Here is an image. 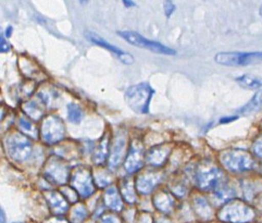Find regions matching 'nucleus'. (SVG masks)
Instances as JSON below:
<instances>
[{
  "mask_svg": "<svg viewBox=\"0 0 262 223\" xmlns=\"http://www.w3.org/2000/svg\"><path fill=\"white\" fill-rule=\"evenodd\" d=\"M170 153V148L168 146H158V147L151 148L146 155V161L154 167H159L164 164Z\"/></svg>",
  "mask_w": 262,
  "mask_h": 223,
  "instance_id": "nucleus-16",
  "label": "nucleus"
},
{
  "mask_svg": "<svg viewBox=\"0 0 262 223\" xmlns=\"http://www.w3.org/2000/svg\"><path fill=\"white\" fill-rule=\"evenodd\" d=\"M5 145L8 155L16 161H24L31 156L32 143L28 137L19 132L9 135L5 141Z\"/></svg>",
  "mask_w": 262,
  "mask_h": 223,
  "instance_id": "nucleus-7",
  "label": "nucleus"
},
{
  "mask_svg": "<svg viewBox=\"0 0 262 223\" xmlns=\"http://www.w3.org/2000/svg\"><path fill=\"white\" fill-rule=\"evenodd\" d=\"M154 95V90L148 83H139L128 87L125 92V100L130 109L139 115L149 113L150 101Z\"/></svg>",
  "mask_w": 262,
  "mask_h": 223,
  "instance_id": "nucleus-3",
  "label": "nucleus"
},
{
  "mask_svg": "<svg viewBox=\"0 0 262 223\" xmlns=\"http://www.w3.org/2000/svg\"><path fill=\"white\" fill-rule=\"evenodd\" d=\"M259 13H260V15L262 16V5H261V7H260V9H259Z\"/></svg>",
  "mask_w": 262,
  "mask_h": 223,
  "instance_id": "nucleus-41",
  "label": "nucleus"
},
{
  "mask_svg": "<svg viewBox=\"0 0 262 223\" xmlns=\"http://www.w3.org/2000/svg\"><path fill=\"white\" fill-rule=\"evenodd\" d=\"M103 198H104V204H106V206L109 209L113 211H118V212L123 209V202H122V198L119 191L117 190V187L111 186L107 188V191L104 192Z\"/></svg>",
  "mask_w": 262,
  "mask_h": 223,
  "instance_id": "nucleus-17",
  "label": "nucleus"
},
{
  "mask_svg": "<svg viewBox=\"0 0 262 223\" xmlns=\"http://www.w3.org/2000/svg\"><path fill=\"white\" fill-rule=\"evenodd\" d=\"M125 144L126 140L123 134L119 133L110 149V155H109V168L110 169H117L118 166L121 164L122 160L124 159V151H125Z\"/></svg>",
  "mask_w": 262,
  "mask_h": 223,
  "instance_id": "nucleus-13",
  "label": "nucleus"
},
{
  "mask_svg": "<svg viewBox=\"0 0 262 223\" xmlns=\"http://www.w3.org/2000/svg\"><path fill=\"white\" fill-rule=\"evenodd\" d=\"M214 61L226 66H248L262 63V51H223L216 54Z\"/></svg>",
  "mask_w": 262,
  "mask_h": 223,
  "instance_id": "nucleus-4",
  "label": "nucleus"
},
{
  "mask_svg": "<svg viewBox=\"0 0 262 223\" xmlns=\"http://www.w3.org/2000/svg\"><path fill=\"white\" fill-rule=\"evenodd\" d=\"M14 223H22V222H14Z\"/></svg>",
  "mask_w": 262,
  "mask_h": 223,
  "instance_id": "nucleus-42",
  "label": "nucleus"
},
{
  "mask_svg": "<svg viewBox=\"0 0 262 223\" xmlns=\"http://www.w3.org/2000/svg\"><path fill=\"white\" fill-rule=\"evenodd\" d=\"M96 180H97V184H99V186H107L110 183V177L106 172L96 175Z\"/></svg>",
  "mask_w": 262,
  "mask_h": 223,
  "instance_id": "nucleus-30",
  "label": "nucleus"
},
{
  "mask_svg": "<svg viewBox=\"0 0 262 223\" xmlns=\"http://www.w3.org/2000/svg\"><path fill=\"white\" fill-rule=\"evenodd\" d=\"M261 174H262V168H261Z\"/></svg>",
  "mask_w": 262,
  "mask_h": 223,
  "instance_id": "nucleus-43",
  "label": "nucleus"
},
{
  "mask_svg": "<svg viewBox=\"0 0 262 223\" xmlns=\"http://www.w3.org/2000/svg\"><path fill=\"white\" fill-rule=\"evenodd\" d=\"M71 186L83 198L90 197L95 192L91 171L85 167H77L71 174Z\"/></svg>",
  "mask_w": 262,
  "mask_h": 223,
  "instance_id": "nucleus-9",
  "label": "nucleus"
},
{
  "mask_svg": "<svg viewBox=\"0 0 262 223\" xmlns=\"http://www.w3.org/2000/svg\"><path fill=\"white\" fill-rule=\"evenodd\" d=\"M19 125L25 133H28L32 137H36L37 130L35 128L34 124L30 121V120H28L25 117H20L19 118Z\"/></svg>",
  "mask_w": 262,
  "mask_h": 223,
  "instance_id": "nucleus-27",
  "label": "nucleus"
},
{
  "mask_svg": "<svg viewBox=\"0 0 262 223\" xmlns=\"http://www.w3.org/2000/svg\"><path fill=\"white\" fill-rule=\"evenodd\" d=\"M254 204L255 207L257 210H259L262 213V193H260L259 195H257L254 199Z\"/></svg>",
  "mask_w": 262,
  "mask_h": 223,
  "instance_id": "nucleus-33",
  "label": "nucleus"
},
{
  "mask_svg": "<svg viewBox=\"0 0 262 223\" xmlns=\"http://www.w3.org/2000/svg\"><path fill=\"white\" fill-rule=\"evenodd\" d=\"M11 33H12V27H8L7 29H6V33H5V35L7 36V37H9L11 35Z\"/></svg>",
  "mask_w": 262,
  "mask_h": 223,
  "instance_id": "nucleus-37",
  "label": "nucleus"
},
{
  "mask_svg": "<svg viewBox=\"0 0 262 223\" xmlns=\"http://www.w3.org/2000/svg\"><path fill=\"white\" fill-rule=\"evenodd\" d=\"M101 223H121L118 217L112 216V214H107V216L102 217Z\"/></svg>",
  "mask_w": 262,
  "mask_h": 223,
  "instance_id": "nucleus-32",
  "label": "nucleus"
},
{
  "mask_svg": "<svg viewBox=\"0 0 262 223\" xmlns=\"http://www.w3.org/2000/svg\"><path fill=\"white\" fill-rule=\"evenodd\" d=\"M154 205L155 207L160 210L161 212H170L173 208L174 205V198L168 193V192H159L158 194H156L154 197Z\"/></svg>",
  "mask_w": 262,
  "mask_h": 223,
  "instance_id": "nucleus-19",
  "label": "nucleus"
},
{
  "mask_svg": "<svg viewBox=\"0 0 262 223\" xmlns=\"http://www.w3.org/2000/svg\"><path fill=\"white\" fill-rule=\"evenodd\" d=\"M252 151L256 157L262 159V135L252 144Z\"/></svg>",
  "mask_w": 262,
  "mask_h": 223,
  "instance_id": "nucleus-29",
  "label": "nucleus"
},
{
  "mask_svg": "<svg viewBox=\"0 0 262 223\" xmlns=\"http://www.w3.org/2000/svg\"><path fill=\"white\" fill-rule=\"evenodd\" d=\"M45 106H46V101L38 95L37 99L31 100L29 102H26V104H24L23 110L25 111L26 115L31 117L32 119L38 120L43 115Z\"/></svg>",
  "mask_w": 262,
  "mask_h": 223,
  "instance_id": "nucleus-18",
  "label": "nucleus"
},
{
  "mask_svg": "<svg viewBox=\"0 0 262 223\" xmlns=\"http://www.w3.org/2000/svg\"><path fill=\"white\" fill-rule=\"evenodd\" d=\"M243 88L247 90H259L262 87V78L252 74H243L235 79Z\"/></svg>",
  "mask_w": 262,
  "mask_h": 223,
  "instance_id": "nucleus-21",
  "label": "nucleus"
},
{
  "mask_svg": "<svg viewBox=\"0 0 262 223\" xmlns=\"http://www.w3.org/2000/svg\"><path fill=\"white\" fill-rule=\"evenodd\" d=\"M108 145H109L108 137H107V139H106V137H104V139H102V141L97 146V148H96L95 153H94V161L97 165L102 164V162H104V160L107 159Z\"/></svg>",
  "mask_w": 262,
  "mask_h": 223,
  "instance_id": "nucleus-24",
  "label": "nucleus"
},
{
  "mask_svg": "<svg viewBox=\"0 0 262 223\" xmlns=\"http://www.w3.org/2000/svg\"><path fill=\"white\" fill-rule=\"evenodd\" d=\"M217 217L225 223H249L256 218V212L246 202L233 199L223 206Z\"/></svg>",
  "mask_w": 262,
  "mask_h": 223,
  "instance_id": "nucleus-2",
  "label": "nucleus"
},
{
  "mask_svg": "<svg viewBox=\"0 0 262 223\" xmlns=\"http://www.w3.org/2000/svg\"><path fill=\"white\" fill-rule=\"evenodd\" d=\"M66 127L58 116H48L41 124V140L46 144H57L64 139Z\"/></svg>",
  "mask_w": 262,
  "mask_h": 223,
  "instance_id": "nucleus-8",
  "label": "nucleus"
},
{
  "mask_svg": "<svg viewBox=\"0 0 262 223\" xmlns=\"http://www.w3.org/2000/svg\"><path fill=\"white\" fill-rule=\"evenodd\" d=\"M46 223H69V222L62 218H51Z\"/></svg>",
  "mask_w": 262,
  "mask_h": 223,
  "instance_id": "nucleus-35",
  "label": "nucleus"
},
{
  "mask_svg": "<svg viewBox=\"0 0 262 223\" xmlns=\"http://www.w3.org/2000/svg\"><path fill=\"white\" fill-rule=\"evenodd\" d=\"M157 223H171V222L167 219H160V220H158V222H157Z\"/></svg>",
  "mask_w": 262,
  "mask_h": 223,
  "instance_id": "nucleus-40",
  "label": "nucleus"
},
{
  "mask_svg": "<svg viewBox=\"0 0 262 223\" xmlns=\"http://www.w3.org/2000/svg\"><path fill=\"white\" fill-rule=\"evenodd\" d=\"M2 48H0V50H2V53H7V51L9 50V48H10V46L8 45V42L6 41V38L5 36L2 34Z\"/></svg>",
  "mask_w": 262,
  "mask_h": 223,
  "instance_id": "nucleus-34",
  "label": "nucleus"
},
{
  "mask_svg": "<svg viewBox=\"0 0 262 223\" xmlns=\"http://www.w3.org/2000/svg\"><path fill=\"white\" fill-rule=\"evenodd\" d=\"M118 35L123 39H125L126 41H128L129 44H132V45H134L136 47H139V48L150 50V51H152V53H156V54L170 55V56H173V55L177 54V51L173 50L172 48H170L168 46H164L163 44H161V42L147 39L144 36H142L141 34H138L136 32L119 31Z\"/></svg>",
  "mask_w": 262,
  "mask_h": 223,
  "instance_id": "nucleus-6",
  "label": "nucleus"
},
{
  "mask_svg": "<svg viewBox=\"0 0 262 223\" xmlns=\"http://www.w3.org/2000/svg\"><path fill=\"white\" fill-rule=\"evenodd\" d=\"M139 223H151V217L147 216V214H144V216L141 218Z\"/></svg>",
  "mask_w": 262,
  "mask_h": 223,
  "instance_id": "nucleus-36",
  "label": "nucleus"
},
{
  "mask_svg": "<svg viewBox=\"0 0 262 223\" xmlns=\"http://www.w3.org/2000/svg\"><path fill=\"white\" fill-rule=\"evenodd\" d=\"M2 223H6V216H5V211L2 209Z\"/></svg>",
  "mask_w": 262,
  "mask_h": 223,
  "instance_id": "nucleus-39",
  "label": "nucleus"
},
{
  "mask_svg": "<svg viewBox=\"0 0 262 223\" xmlns=\"http://www.w3.org/2000/svg\"><path fill=\"white\" fill-rule=\"evenodd\" d=\"M45 196L51 211L55 214H62L67 212L69 208V204L63 194H61L57 191H50L47 192Z\"/></svg>",
  "mask_w": 262,
  "mask_h": 223,
  "instance_id": "nucleus-14",
  "label": "nucleus"
},
{
  "mask_svg": "<svg viewBox=\"0 0 262 223\" xmlns=\"http://www.w3.org/2000/svg\"><path fill=\"white\" fill-rule=\"evenodd\" d=\"M86 216H87V210L82 205L76 206V207L73 209V211L71 213V217H72V219L75 223L82 222L86 218Z\"/></svg>",
  "mask_w": 262,
  "mask_h": 223,
  "instance_id": "nucleus-28",
  "label": "nucleus"
},
{
  "mask_svg": "<svg viewBox=\"0 0 262 223\" xmlns=\"http://www.w3.org/2000/svg\"><path fill=\"white\" fill-rule=\"evenodd\" d=\"M222 166L234 173H243L256 169L257 161L250 153L242 148H231L221 152Z\"/></svg>",
  "mask_w": 262,
  "mask_h": 223,
  "instance_id": "nucleus-1",
  "label": "nucleus"
},
{
  "mask_svg": "<svg viewBox=\"0 0 262 223\" xmlns=\"http://www.w3.org/2000/svg\"><path fill=\"white\" fill-rule=\"evenodd\" d=\"M224 175L222 170L214 165H203L195 174V183L202 191H214L223 183Z\"/></svg>",
  "mask_w": 262,
  "mask_h": 223,
  "instance_id": "nucleus-5",
  "label": "nucleus"
},
{
  "mask_svg": "<svg viewBox=\"0 0 262 223\" xmlns=\"http://www.w3.org/2000/svg\"><path fill=\"white\" fill-rule=\"evenodd\" d=\"M160 180L161 176L159 175V173H144L139 175L136 181L137 191L144 195L150 194L154 191V188L157 186V184L160 182Z\"/></svg>",
  "mask_w": 262,
  "mask_h": 223,
  "instance_id": "nucleus-15",
  "label": "nucleus"
},
{
  "mask_svg": "<svg viewBox=\"0 0 262 223\" xmlns=\"http://www.w3.org/2000/svg\"><path fill=\"white\" fill-rule=\"evenodd\" d=\"M194 204H195V209L200 218L204 220H209L212 218L211 207L209 206V204L205 198H203V197H196Z\"/></svg>",
  "mask_w": 262,
  "mask_h": 223,
  "instance_id": "nucleus-23",
  "label": "nucleus"
},
{
  "mask_svg": "<svg viewBox=\"0 0 262 223\" xmlns=\"http://www.w3.org/2000/svg\"><path fill=\"white\" fill-rule=\"evenodd\" d=\"M145 158L146 156H144L143 145L138 141L133 142L124 160V168L126 170V172H137V171L143 167Z\"/></svg>",
  "mask_w": 262,
  "mask_h": 223,
  "instance_id": "nucleus-11",
  "label": "nucleus"
},
{
  "mask_svg": "<svg viewBox=\"0 0 262 223\" xmlns=\"http://www.w3.org/2000/svg\"><path fill=\"white\" fill-rule=\"evenodd\" d=\"M260 109H262V91L257 92L245 106H243L241 109H238L237 114L243 116L251 115L254 113H257Z\"/></svg>",
  "mask_w": 262,
  "mask_h": 223,
  "instance_id": "nucleus-20",
  "label": "nucleus"
},
{
  "mask_svg": "<svg viewBox=\"0 0 262 223\" xmlns=\"http://www.w3.org/2000/svg\"><path fill=\"white\" fill-rule=\"evenodd\" d=\"M69 167L64 164V162L56 157H51L45 168V175L46 180L52 184H66L69 177Z\"/></svg>",
  "mask_w": 262,
  "mask_h": 223,
  "instance_id": "nucleus-10",
  "label": "nucleus"
},
{
  "mask_svg": "<svg viewBox=\"0 0 262 223\" xmlns=\"http://www.w3.org/2000/svg\"><path fill=\"white\" fill-rule=\"evenodd\" d=\"M214 196L216 197V199H219L221 203H229L233 199H235L237 193L234 188L228 184H224V182L217 186L215 190L213 191Z\"/></svg>",
  "mask_w": 262,
  "mask_h": 223,
  "instance_id": "nucleus-22",
  "label": "nucleus"
},
{
  "mask_svg": "<svg viewBox=\"0 0 262 223\" xmlns=\"http://www.w3.org/2000/svg\"><path fill=\"white\" fill-rule=\"evenodd\" d=\"M68 119L74 124L81 122L83 119V111L76 104L68 105Z\"/></svg>",
  "mask_w": 262,
  "mask_h": 223,
  "instance_id": "nucleus-26",
  "label": "nucleus"
},
{
  "mask_svg": "<svg viewBox=\"0 0 262 223\" xmlns=\"http://www.w3.org/2000/svg\"><path fill=\"white\" fill-rule=\"evenodd\" d=\"M86 37L89 38L91 41H93L94 44L98 45V46H101L103 48H106L109 51H111L112 54L117 55V57L123 63H125V64H132L134 62V58L130 56L129 54L125 53V51H123V50H121L117 46H113L112 44H110V42L106 41L103 38H101L99 35H97V34L92 33V32H86Z\"/></svg>",
  "mask_w": 262,
  "mask_h": 223,
  "instance_id": "nucleus-12",
  "label": "nucleus"
},
{
  "mask_svg": "<svg viewBox=\"0 0 262 223\" xmlns=\"http://www.w3.org/2000/svg\"><path fill=\"white\" fill-rule=\"evenodd\" d=\"M123 5H124V6H126V7H133V6H135V4H134V3L126 2V0H124V2H123Z\"/></svg>",
  "mask_w": 262,
  "mask_h": 223,
  "instance_id": "nucleus-38",
  "label": "nucleus"
},
{
  "mask_svg": "<svg viewBox=\"0 0 262 223\" xmlns=\"http://www.w3.org/2000/svg\"><path fill=\"white\" fill-rule=\"evenodd\" d=\"M174 10H176V6H174L173 3H171V2L164 3V12L168 18H170L171 14L174 12Z\"/></svg>",
  "mask_w": 262,
  "mask_h": 223,
  "instance_id": "nucleus-31",
  "label": "nucleus"
},
{
  "mask_svg": "<svg viewBox=\"0 0 262 223\" xmlns=\"http://www.w3.org/2000/svg\"><path fill=\"white\" fill-rule=\"evenodd\" d=\"M121 193H122V196H123V198L127 203L133 204L136 202V194L134 191V185L130 180H125L123 184H122Z\"/></svg>",
  "mask_w": 262,
  "mask_h": 223,
  "instance_id": "nucleus-25",
  "label": "nucleus"
}]
</instances>
